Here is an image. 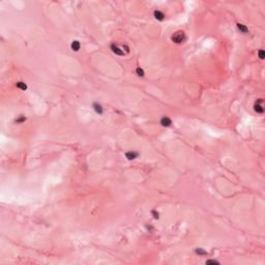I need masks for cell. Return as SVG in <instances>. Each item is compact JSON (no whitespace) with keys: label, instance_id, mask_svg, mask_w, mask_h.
Returning <instances> with one entry per match:
<instances>
[{"label":"cell","instance_id":"cell-1","mask_svg":"<svg viewBox=\"0 0 265 265\" xmlns=\"http://www.w3.org/2000/svg\"><path fill=\"white\" fill-rule=\"evenodd\" d=\"M185 38L187 37H185V34H184L183 31H177L171 36L172 42L175 43V44H182V43H184Z\"/></svg>","mask_w":265,"mask_h":265},{"label":"cell","instance_id":"cell-2","mask_svg":"<svg viewBox=\"0 0 265 265\" xmlns=\"http://www.w3.org/2000/svg\"><path fill=\"white\" fill-rule=\"evenodd\" d=\"M111 50H112L113 53H115L116 55H119V56H123V55H124V51L121 50L119 47H117L115 44H112V45H111Z\"/></svg>","mask_w":265,"mask_h":265},{"label":"cell","instance_id":"cell-3","mask_svg":"<svg viewBox=\"0 0 265 265\" xmlns=\"http://www.w3.org/2000/svg\"><path fill=\"white\" fill-rule=\"evenodd\" d=\"M160 123H161L162 126L168 127V126H170V125L172 124V120H171V118H169L168 116H164V117H162Z\"/></svg>","mask_w":265,"mask_h":265},{"label":"cell","instance_id":"cell-4","mask_svg":"<svg viewBox=\"0 0 265 265\" xmlns=\"http://www.w3.org/2000/svg\"><path fill=\"white\" fill-rule=\"evenodd\" d=\"M138 156H139V153H138L137 151H127V152L125 153V157L127 158L128 161L135 160V158H137Z\"/></svg>","mask_w":265,"mask_h":265},{"label":"cell","instance_id":"cell-5","mask_svg":"<svg viewBox=\"0 0 265 265\" xmlns=\"http://www.w3.org/2000/svg\"><path fill=\"white\" fill-rule=\"evenodd\" d=\"M262 104V98H259V100H258V103L254 106V109H255V111L257 112V113H260V114H262L263 112H264V108H263V106L261 105Z\"/></svg>","mask_w":265,"mask_h":265},{"label":"cell","instance_id":"cell-6","mask_svg":"<svg viewBox=\"0 0 265 265\" xmlns=\"http://www.w3.org/2000/svg\"><path fill=\"white\" fill-rule=\"evenodd\" d=\"M153 16H154V18L156 19V20H158V21H164L165 20V14L163 13V12H161V11H154V13H153Z\"/></svg>","mask_w":265,"mask_h":265},{"label":"cell","instance_id":"cell-7","mask_svg":"<svg viewBox=\"0 0 265 265\" xmlns=\"http://www.w3.org/2000/svg\"><path fill=\"white\" fill-rule=\"evenodd\" d=\"M70 48H72V50H73V51L78 52L79 50H80V48H81V44H80V42H79V40H73V43L70 44Z\"/></svg>","mask_w":265,"mask_h":265},{"label":"cell","instance_id":"cell-8","mask_svg":"<svg viewBox=\"0 0 265 265\" xmlns=\"http://www.w3.org/2000/svg\"><path fill=\"white\" fill-rule=\"evenodd\" d=\"M93 110L97 113V114H103V107H101V105H99V104H97V103H94L93 104Z\"/></svg>","mask_w":265,"mask_h":265},{"label":"cell","instance_id":"cell-9","mask_svg":"<svg viewBox=\"0 0 265 265\" xmlns=\"http://www.w3.org/2000/svg\"><path fill=\"white\" fill-rule=\"evenodd\" d=\"M237 28L239 29L240 32H242V33H248V32H249V28L247 27L246 25H243V24L238 23V24H237Z\"/></svg>","mask_w":265,"mask_h":265},{"label":"cell","instance_id":"cell-10","mask_svg":"<svg viewBox=\"0 0 265 265\" xmlns=\"http://www.w3.org/2000/svg\"><path fill=\"white\" fill-rule=\"evenodd\" d=\"M16 86H17L19 89H21V90H26V89H27V85H26L24 82H17Z\"/></svg>","mask_w":265,"mask_h":265},{"label":"cell","instance_id":"cell-11","mask_svg":"<svg viewBox=\"0 0 265 265\" xmlns=\"http://www.w3.org/2000/svg\"><path fill=\"white\" fill-rule=\"evenodd\" d=\"M136 74H137L139 77H144V76H145V72H144L143 68H141V67H137V68H136Z\"/></svg>","mask_w":265,"mask_h":265},{"label":"cell","instance_id":"cell-12","mask_svg":"<svg viewBox=\"0 0 265 265\" xmlns=\"http://www.w3.org/2000/svg\"><path fill=\"white\" fill-rule=\"evenodd\" d=\"M26 119H27V118H26V116H24V115H21V116H19V117L16 119V122H17V123H23V122H24Z\"/></svg>","mask_w":265,"mask_h":265},{"label":"cell","instance_id":"cell-13","mask_svg":"<svg viewBox=\"0 0 265 265\" xmlns=\"http://www.w3.org/2000/svg\"><path fill=\"white\" fill-rule=\"evenodd\" d=\"M196 253L198 254V255H206L207 254V252H205L203 249H196Z\"/></svg>","mask_w":265,"mask_h":265},{"label":"cell","instance_id":"cell-14","mask_svg":"<svg viewBox=\"0 0 265 265\" xmlns=\"http://www.w3.org/2000/svg\"><path fill=\"white\" fill-rule=\"evenodd\" d=\"M151 215L153 216V218H154L155 220H157L158 218H160V213H158V212H156L155 210H152V211H151Z\"/></svg>","mask_w":265,"mask_h":265},{"label":"cell","instance_id":"cell-15","mask_svg":"<svg viewBox=\"0 0 265 265\" xmlns=\"http://www.w3.org/2000/svg\"><path fill=\"white\" fill-rule=\"evenodd\" d=\"M206 264H220V262L217 260H207Z\"/></svg>","mask_w":265,"mask_h":265},{"label":"cell","instance_id":"cell-16","mask_svg":"<svg viewBox=\"0 0 265 265\" xmlns=\"http://www.w3.org/2000/svg\"><path fill=\"white\" fill-rule=\"evenodd\" d=\"M258 55H259V58H260V59H264V51H263V50H259Z\"/></svg>","mask_w":265,"mask_h":265}]
</instances>
